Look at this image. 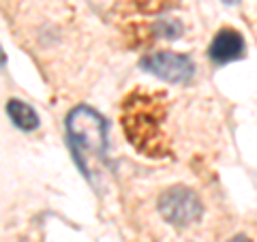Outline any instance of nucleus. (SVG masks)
Listing matches in <instances>:
<instances>
[{
	"instance_id": "f03ea898",
	"label": "nucleus",
	"mask_w": 257,
	"mask_h": 242,
	"mask_svg": "<svg viewBox=\"0 0 257 242\" xmlns=\"http://www.w3.org/2000/svg\"><path fill=\"white\" fill-rule=\"evenodd\" d=\"M204 212L197 193L187 187H170L159 197V214L174 227H189Z\"/></svg>"
},
{
	"instance_id": "7ed1b4c3",
	"label": "nucleus",
	"mask_w": 257,
	"mask_h": 242,
	"mask_svg": "<svg viewBox=\"0 0 257 242\" xmlns=\"http://www.w3.org/2000/svg\"><path fill=\"white\" fill-rule=\"evenodd\" d=\"M148 99H142V105H135V101H126V116H124V131L128 140L135 144V148L142 152H155L157 137H159V116L146 105Z\"/></svg>"
},
{
	"instance_id": "39448f33",
	"label": "nucleus",
	"mask_w": 257,
	"mask_h": 242,
	"mask_svg": "<svg viewBox=\"0 0 257 242\" xmlns=\"http://www.w3.org/2000/svg\"><path fill=\"white\" fill-rule=\"evenodd\" d=\"M244 54V39L240 32L231 30V28H223L214 35L208 56L216 62V64H227L238 60Z\"/></svg>"
},
{
	"instance_id": "1a4fd4ad",
	"label": "nucleus",
	"mask_w": 257,
	"mask_h": 242,
	"mask_svg": "<svg viewBox=\"0 0 257 242\" xmlns=\"http://www.w3.org/2000/svg\"><path fill=\"white\" fill-rule=\"evenodd\" d=\"M227 5H236V3H240V0H225Z\"/></svg>"
},
{
	"instance_id": "423d86ee",
	"label": "nucleus",
	"mask_w": 257,
	"mask_h": 242,
	"mask_svg": "<svg viewBox=\"0 0 257 242\" xmlns=\"http://www.w3.org/2000/svg\"><path fill=\"white\" fill-rule=\"evenodd\" d=\"M7 116H9L11 123L18 129H22V131H35V129L39 127L37 111L30 105H26L24 101H18V99H11L9 103H7Z\"/></svg>"
},
{
	"instance_id": "f257e3e1",
	"label": "nucleus",
	"mask_w": 257,
	"mask_h": 242,
	"mask_svg": "<svg viewBox=\"0 0 257 242\" xmlns=\"http://www.w3.org/2000/svg\"><path fill=\"white\" fill-rule=\"evenodd\" d=\"M67 135L69 144L75 152V161L86 174V155L103 157L107 148V123L99 111L86 105H79L67 116Z\"/></svg>"
},
{
	"instance_id": "20e7f679",
	"label": "nucleus",
	"mask_w": 257,
	"mask_h": 242,
	"mask_svg": "<svg viewBox=\"0 0 257 242\" xmlns=\"http://www.w3.org/2000/svg\"><path fill=\"white\" fill-rule=\"evenodd\" d=\"M142 69L170 84H184L195 73V64L189 56L174 52H155L142 58Z\"/></svg>"
},
{
	"instance_id": "6e6552de",
	"label": "nucleus",
	"mask_w": 257,
	"mask_h": 242,
	"mask_svg": "<svg viewBox=\"0 0 257 242\" xmlns=\"http://www.w3.org/2000/svg\"><path fill=\"white\" fill-rule=\"evenodd\" d=\"M227 242H251L246 236H236V238H231V240H227Z\"/></svg>"
},
{
	"instance_id": "0eeeda50",
	"label": "nucleus",
	"mask_w": 257,
	"mask_h": 242,
	"mask_svg": "<svg viewBox=\"0 0 257 242\" xmlns=\"http://www.w3.org/2000/svg\"><path fill=\"white\" fill-rule=\"evenodd\" d=\"M155 32L159 37H165V39H178L182 35V24L174 18H163L155 26Z\"/></svg>"
}]
</instances>
